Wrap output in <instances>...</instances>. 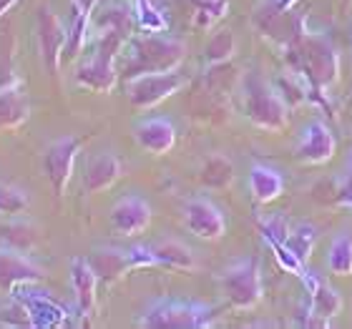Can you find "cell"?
<instances>
[{
    "instance_id": "1",
    "label": "cell",
    "mask_w": 352,
    "mask_h": 329,
    "mask_svg": "<svg viewBox=\"0 0 352 329\" xmlns=\"http://www.w3.org/2000/svg\"><path fill=\"white\" fill-rule=\"evenodd\" d=\"M217 317H219V307L206 302L159 297L148 302L136 322L146 329H201L217 322Z\"/></svg>"
},
{
    "instance_id": "2",
    "label": "cell",
    "mask_w": 352,
    "mask_h": 329,
    "mask_svg": "<svg viewBox=\"0 0 352 329\" xmlns=\"http://www.w3.org/2000/svg\"><path fill=\"white\" fill-rule=\"evenodd\" d=\"M186 45L171 36H151L136 38L129 43V56H126L124 73L126 78H139L146 73H166L176 71V66L184 60Z\"/></svg>"
},
{
    "instance_id": "3",
    "label": "cell",
    "mask_w": 352,
    "mask_h": 329,
    "mask_svg": "<svg viewBox=\"0 0 352 329\" xmlns=\"http://www.w3.org/2000/svg\"><path fill=\"white\" fill-rule=\"evenodd\" d=\"M219 289L229 307L236 312H252L264 299L262 264L257 256H239L219 271Z\"/></svg>"
},
{
    "instance_id": "4",
    "label": "cell",
    "mask_w": 352,
    "mask_h": 329,
    "mask_svg": "<svg viewBox=\"0 0 352 329\" xmlns=\"http://www.w3.org/2000/svg\"><path fill=\"white\" fill-rule=\"evenodd\" d=\"M244 113L252 124L267 131H282L289 124V101L270 86L262 76L252 73L244 81Z\"/></svg>"
},
{
    "instance_id": "5",
    "label": "cell",
    "mask_w": 352,
    "mask_h": 329,
    "mask_svg": "<svg viewBox=\"0 0 352 329\" xmlns=\"http://www.w3.org/2000/svg\"><path fill=\"white\" fill-rule=\"evenodd\" d=\"M186 81L189 78L179 71L139 76V78H131V83H129V101L136 109H151L156 103L166 101L169 95L179 93L186 86Z\"/></svg>"
},
{
    "instance_id": "6",
    "label": "cell",
    "mask_w": 352,
    "mask_h": 329,
    "mask_svg": "<svg viewBox=\"0 0 352 329\" xmlns=\"http://www.w3.org/2000/svg\"><path fill=\"white\" fill-rule=\"evenodd\" d=\"M78 151H81V139H76V136H60V139L51 141L48 148H45L43 171L58 196L66 194V186L71 181V176H74Z\"/></svg>"
},
{
    "instance_id": "7",
    "label": "cell",
    "mask_w": 352,
    "mask_h": 329,
    "mask_svg": "<svg viewBox=\"0 0 352 329\" xmlns=\"http://www.w3.org/2000/svg\"><path fill=\"white\" fill-rule=\"evenodd\" d=\"M184 221L191 234L204 239V242H217L227 234V219L224 212L206 196H191L184 204Z\"/></svg>"
},
{
    "instance_id": "8",
    "label": "cell",
    "mask_w": 352,
    "mask_h": 329,
    "mask_svg": "<svg viewBox=\"0 0 352 329\" xmlns=\"http://www.w3.org/2000/svg\"><path fill=\"white\" fill-rule=\"evenodd\" d=\"M335 151H338V139L324 121H309L300 131V139L294 146L297 161L307 163V166L327 163L335 156Z\"/></svg>"
},
{
    "instance_id": "9",
    "label": "cell",
    "mask_w": 352,
    "mask_h": 329,
    "mask_svg": "<svg viewBox=\"0 0 352 329\" xmlns=\"http://www.w3.org/2000/svg\"><path fill=\"white\" fill-rule=\"evenodd\" d=\"M302 282L307 284L309 292V307H307V324L312 327H324L330 324L335 317L342 312V294L330 284L315 274V271H305Z\"/></svg>"
},
{
    "instance_id": "10",
    "label": "cell",
    "mask_w": 352,
    "mask_h": 329,
    "mask_svg": "<svg viewBox=\"0 0 352 329\" xmlns=\"http://www.w3.org/2000/svg\"><path fill=\"white\" fill-rule=\"evenodd\" d=\"M109 219L118 236H139L151 224V204L139 194H126L111 206Z\"/></svg>"
},
{
    "instance_id": "11",
    "label": "cell",
    "mask_w": 352,
    "mask_h": 329,
    "mask_svg": "<svg viewBox=\"0 0 352 329\" xmlns=\"http://www.w3.org/2000/svg\"><path fill=\"white\" fill-rule=\"evenodd\" d=\"M38 41H41V53H43L45 68L56 76L60 68V60H63V53H66L68 28L51 8H41L38 10Z\"/></svg>"
},
{
    "instance_id": "12",
    "label": "cell",
    "mask_w": 352,
    "mask_h": 329,
    "mask_svg": "<svg viewBox=\"0 0 352 329\" xmlns=\"http://www.w3.org/2000/svg\"><path fill=\"white\" fill-rule=\"evenodd\" d=\"M133 139L144 151L154 156L169 154L176 144V126L171 118L164 116H146L136 121L133 126Z\"/></svg>"
},
{
    "instance_id": "13",
    "label": "cell",
    "mask_w": 352,
    "mask_h": 329,
    "mask_svg": "<svg viewBox=\"0 0 352 329\" xmlns=\"http://www.w3.org/2000/svg\"><path fill=\"white\" fill-rule=\"evenodd\" d=\"M41 279H45L43 266H38L30 256H25V251L0 247V286L3 289L25 284V282H41Z\"/></svg>"
},
{
    "instance_id": "14",
    "label": "cell",
    "mask_w": 352,
    "mask_h": 329,
    "mask_svg": "<svg viewBox=\"0 0 352 329\" xmlns=\"http://www.w3.org/2000/svg\"><path fill=\"white\" fill-rule=\"evenodd\" d=\"M88 262L94 264L96 274L101 282L106 284H113L118 279H124L129 271L136 269V262H133V251L131 247L121 249V247H98L91 251Z\"/></svg>"
},
{
    "instance_id": "15",
    "label": "cell",
    "mask_w": 352,
    "mask_h": 329,
    "mask_svg": "<svg viewBox=\"0 0 352 329\" xmlns=\"http://www.w3.org/2000/svg\"><path fill=\"white\" fill-rule=\"evenodd\" d=\"M121 159L113 151H98L91 156L86 163V174H83V191L86 194H98V191L111 189L113 183L121 179Z\"/></svg>"
},
{
    "instance_id": "16",
    "label": "cell",
    "mask_w": 352,
    "mask_h": 329,
    "mask_svg": "<svg viewBox=\"0 0 352 329\" xmlns=\"http://www.w3.org/2000/svg\"><path fill=\"white\" fill-rule=\"evenodd\" d=\"M71 284H74L76 304L81 317H91L96 309V284H98V274H96L94 264L86 256H76L71 262Z\"/></svg>"
},
{
    "instance_id": "17",
    "label": "cell",
    "mask_w": 352,
    "mask_h": 329,
    "mask_svg": "<svg viewBox=\"0 0 352 329\" xmlns=\"http://www.w3.org/2000/svg\"><path fill=\"white\" fill-rule=\"evenodd\" d=\"M247 181H250L252 196L257 198L259 204L277 201V198L285 194V186H287L285 176L279 174L274 166H270V163H252Z\"/></svg>"
},
{
    "instance_id": "18",
    "label": "cell",
    "mask_w": 352,
    "mask_h": 329,
    "mask_svg": "<svg viewBox=\"0 0 352 329\" xmlns=\"http://www.w3.org/2000/svg\"><path fill=\"white\" fill-rule=\"evenodd\" d=\"M30 116V101L23 86H8L0 91V131L18 128L28 121Z\"/></svg>"
},
{
    "instance_id": "19",
    "label": "cell",
    "mask_w": 352,
    "mask_h": 329,
    "mask_svg": "<svg viewBox=\"0 0 352 329\" xmlns=\"http://www.w3.org/2000/svg\"><path fill=\"white\" fill-rule=\"evenodd\" d=\"M76 81H78V86L88 88V91L106 93V91H111V88L116 86V66H113L111 58H103V56L94 53V56L78 68Z\"/></svg>"
},
{
    "instance_id": "20",
    "label": "cell",
    "mask_w": 352,
    "mask_h": 329,
    "mask_svg": "<svg viewBox=\"0 0 352 329\" xmlns=\"http://www.w3.org/2000/svg\"><path fill=\"white\" fill-rule=\"evenodd\" d=\"M154 251L156 266H171V269H197V254L179 239H164V242L148 244Z\"/></svg>"
},
{
    "instance_id": "21",
    "label": "cell",
    "mask_w": 352,
    "mask_h": 329,
    "mask_svg": "<svg viewBox=\"0 0 352 329\" xmlns=\"http://www.w3.org/2000/svg\"><path fill=\"white\" fill-rule=\"evenodd\" d=\"M317 239H320V229L307 224V221H297V224H289L282 244H285L302 264H307V256L312 254Z\"/></svg>"
},
{
    "instance_id": "22",
    "label": "cell",
    "mask_w": 352,
    "mask_h": 329,
    "mask_svg": "<svg viewBox=\"0 0 352 329\" xmlns=\"http://www.w3.org/2000/svg\"><path fill=\"white\" fill-rule=\"evenodd\" d=\"M199 179L206 189H227L229 183L234 181V166L227 156L212 154L201 163V171H199Z\"/></svg>"
},
{
    "instance_id": "23",
    "label": "cell",
    "mask_w": 352,
    "mask_h": 329,
    "mask_svg": "<svg viewBox=\"0 0 352 329\" xmlns=\"http://www.w3.org/2000/svg\"><path fill=\"white\" fill-rule=\"evenodd\" d=\"M324 264L330 274L335 277H350L352 274V234L342 231L332 239L330 249H327V256H324Z\"/></svg>"
},
{
    "instance_id": "24",
    "label": "cell",
    "mask_w": 352,
    "mask_h": 329,
    "mask_svg": "<svg viewBox=\"0 0 352 329\" xmlns=\"http://www.w3.org/2000/svg\"><path fill=\"white\" fill-rule=\"evenodd\" d=\"M236 53V38L232 30H217L204 48V63L206 66H221L227 60L234 58Z\"/></svg>"
},
{
    "instance_id": "25",
    "label": "cell",
    "mask_w": 352,
    "mask_h": 329,
    "mask_svg": "<svg viewBox=\"0 0 352 329\" xmlns=\"http://www.w3.org/2000/svg\"><path fill=\"white\" fill-rule=\"evenodd\" d=\"M0 239L6 247H13L18 251H30L38 242V229L30 221H10L0 229Z\"/></svg>"
},
{
    "instance_id": "26",
    "label": "cell",
    "mask_w": 352,
    "mask_h": 329,
    "mask_svg": "<svg viewBox=\"0 0 352 329\" xmlns=\"http://www.w3.org/2000/svg\"><path fill=\"white\" fill-rule=\"evenodd\" d=\"M30 206L28 191L15 186V183H0V214L6 216H15L23 214Z\"/></svg>"
},
{
    "instance_id": "27",
    "label": "cell",
    "mask_w": 352,
    "mask_h": 329,
    "mask_svg": "<svg viewBox=\"0 0 352 329\" xmlns=\"http://www.w3.org/2000/svg\"><path fill=\"white\" fill-rule=\"evenodd\" d=\"M133 13H136V18H139V25L144 30H151V33H164V30L169 28L166 18L156 10V5L151 3V0H136Z\"/></svg>"
},
{
    "instance_id": "28",
    "label": "cell",
    "mask_w": 352,
    "mask_h": 329,
    "mask_svg": "<svg viewBox=\"0 0 352 329\" xmlns=\"http://www.w3.org/2000/svg\"><path fill=\"white\" fill-rule=\"evenodd\" d=\"M101 30H116V33H126L131 30V13L124 5H111L98 15V33Z\"/></svg>"
},
{
    "instance_id": "29",
    "label": "cell",
    "mask_w": 352,
    "mask_h": 329,
    "mask_svg": "<svg viewBox=\"0 0 352 329\" xmlns=\"http://www.w3.org/2000/svg\"><path fill=\"white\" fill-rule=\"evenodd\" d=\"M229 10V0H201L194 15V23L199 28H212L214 23H219Z\"/></svg>"
},
{
    "instance_id": "30",
    "label": "cell",
    "mask_w": 352,
    "mask_h": 329,
    "mask_svg": "<svg viewBox=\"0 0 352 329\" xmlns=\"http://www.w3.org/2000/svg\"><path fill=\"white\" fill-rule=\"evenodd\" d=\"M338 204L352 209V156H350V171H347L345 181H342V186L338 191Z\"/></svg>"
},
{
    "instance_id": "31",
    "label": "cell",
    "mask_w": 352,
    "mask_h": 329,
    "mask_svg": "<svg viewBox=\"0 0 352 329\" xmlns=\"http://www.w3.org/2000/svg\"><path fill=\"white\" fill-rule=\"evenodd\" d=\"M15 3H18V0H0V15L6 13V10H10Z\"/></svg>"
}]
</instances>
